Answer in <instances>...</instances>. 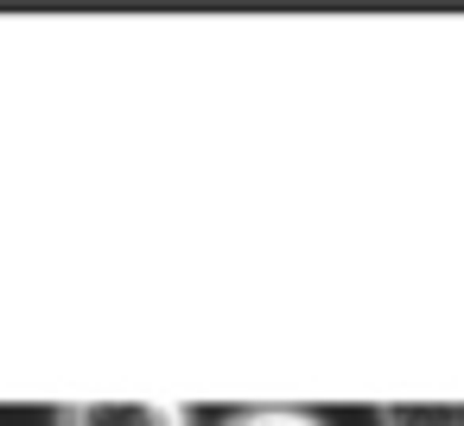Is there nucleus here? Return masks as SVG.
<instances>
[{
    "label": "nucleus",
    "mask_w": 464,
    "mask_h": 426,
    "mask_svg": "<svg viewBox=\"0 0 464 426\" xmlns=\"http://www.w3.org/2000/svg\"><path fill=\"white\" fill-rule=\"evenodd\" d=\"M52 426H198L185 401H64Z\"/></svg>",
    "instance_id": "1"
},
{
    "label": "nucleus",
    "mask_w": 464,
    "mask_h": 426,
    "mask_svg": "<svg viewBox=\"0 0 464 426\" xmlns=\"http://www.w3.org/2000/svg\"><path fill=\"white\" fill-rule=\"evenodd\" d=\"M375 426H464V401H388Z\"/></svg>",
    "instance_id": "2"
},
{
    "label": "nucleus",
    "mask_w": 464,
    "mask_h": 426,
    "mask_svg": "<svg viewBox=\"0 0 464 426\" xmlns=\"http://www.w3.org/2000/svg\"><path fill=\"white\" fill-rule=\"evenodd\" d=\"M217 426H324V420L305 413V407H236V413H223Z\"/></svg>",
    "instance_id": "3"
}]
</instances>
